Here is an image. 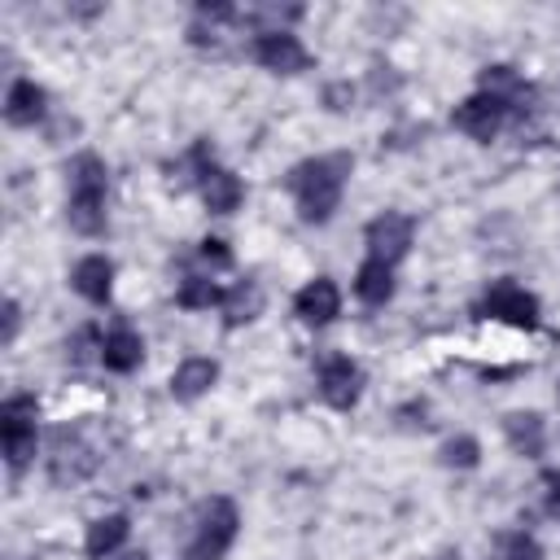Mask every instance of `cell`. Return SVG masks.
Returning a JSON list of instances; mask_svg holds the SVG:
<instances>
[{"instance_id":"2","label":"cell","mask_w":560,"mask_h":560,"mask_svg":"<svg viewBox=\"0 0 560 560\" xmlns=\"http://www.w3.org/2000/svg\"><path fill=\"white\" fill-rule=\"evenodd\" d=\"M70 228L96 236L105 228V162L96 153H79L70 162Z\"/></svg>"},{"instance_id":"12","label":"cell","mask_w":560,"mask_h":560,"mask_svg":"<svg viewBox=\"0 0 560 560\" xmlns=\"http://www.w3.org/2000/svg\"><path fill=\"white\" fill-rule=\"evenodd\" d=\"M48 109V92L35 83V79H13L9 96H4V118L13 127H35Z\"/></svg>"},{"instance_id":"15","label":"cell","mask_w":560,"mask_h":560,"mask_svg":"<svg viewBox=\"0 0 560 560\" xmlns=\"http://www.w3.org/2000/svg\"><path fill=\"white\" fill-rule=\"evenodd\" d=\"M241 197H245V188H241V179H236L232 171L210 166V171L201 175V201H206L210 214H232V210L241 206Z\"/></svg>"},{"instance_id":"21","label":"cell","mask_w":560,"mask_h":560,"mask_svg":"<svg viewBox=\"0 0 560 560\" xmlns=\"http://www.w3.org/2000/svg\"><path fill=\"white\" fill-rule=\"evenodd\" d=\"M228 293L214 284V280H206V276H188L179 289H175V302L184 306V311H210V306H219Z\"/></svg>"},{"instance_id":"7","label":"cell","mask_w":560,"mask_h":560,"mask_svg":"<svg viewBox=\"0 0 560 560\" xmlns=\"http://www.w3.org/2000/svg\"><path fill=\"white\" fill-rule=\"evenodd\" d=\"M359 394H363V372H359V363L346 359V354H328V359L319 363V398H324L328 407H337V411H350V407L359 402Z\"/></svg>"},{"instance_id":"27","label":"cell","mask_w":560,"mask_h":560,"mask_svg":"<svg viewBox=\"0 0 560 560\" xmlns=\"http://www.w3.org/2000/svg\"><path fill=\"white\" fill-rule=\"evenodd\" d=\"M127 560H149V556H127Z\"/></svg>"},{"instance_id":"6","label":"cell","mask_w":560,"mask_h":560,"mask_svg":"<svg viewBox=\"0 0 560 560\" xmlns=\"http://www.w3.org/2000/svg\"><path fill=\"white\" fill-rule=\"evenodd\" d=\"M254 61L262 66V70H276V74H298V70H306L311 66V52L302 48V39L293 35V31H258V39H254Z\"/></svg>"},{"instance_id":"24","label":"cell","mask_w":560,"mask_h":560,"mask_svg":"<svg viewBox=\"0 0 560 560\" xmlns=\"http://www.w3.org/2000/svg\"><path fill=\"white\" fill-rule=\"evenodd\" d=\"M197 254H201L210 267H232V249H228V241H219V236H206Z\"/></svg>"},{"instance_id":"17","label":"cell","mask_w":560,"mask_h":560,"mask_svg":"<svg viewBox=\"0 0 560 560\" xmlns=\"http://www.w3.org/2000/svg\"><path fill=\"white\" fill-rule=\"evenodd\" d=\"M354 298L368 302V306H385L394 298V267L381 262V258H368L359 271H354Z\"/></svg>"},{"instance_id":"13","label":"cell","mask_w":560,"mask_h":560,"mask_svg":"<svg viewBox=\"0 0 560 560\" xmlns=\"http://www.w3.org/2000/svg\"><path fill=\"white\" fill-rule=\"evenodd\" d=\"M140 359H144L140 332H131L127 324H114V328L105 332V341H101V363H105L109 372H131V368H140Z\"/></svg>"},{"instance_id":"9","label":"cell","mask_w":560,"mask_h":560,"mask_svg":"<svg viewBox=\"0 0 560 560\" xmlns=\"http://www.w3.org/2000/svg\"><path fill=\"white\" fill-rule=\"evenodd\" d=\"M508 105L503 101H494V96H486V92H477V96H468V101H459L455 105V114H451V122L464 131V136H472V140H494L499 136V127L508 122Z\"/></svg>"},{"instance_id":"23","label":"cell","mask_w":560,"mask_h":560,"mask_svg":"<svg viewBox=\"0 0 560 560\" xmlns=\"http://www.w3.org/2000/svg\"><path fill=\"white\" fill-rule=\"evenodd\" d=\"M477 459H481V446H477V438L459 433V438L442 442V464H446V468H477Z\"/></svg>"},{"instance_id":"8","label":"cell","mask_w":560,"mask_h":560,"mask_svg":"<svg viewBox=\"0 0 560 560\" xmlns=\"http://www.w3.org/2000/svg\"><path fill=\"white\" fill-rule=\"evenodd\" d=\"M368 249H372V258H381V262H398L407 249H411V236H416V223L407 219V214H398V210H385V214H376L372 223H368Z\"/></svg>"},{"instance_id":"3","label":"cell","mask_w":560,"mask_h":560,"mask_svg":"<svg viewBox=\"0 0 560 560\" xmlns=\"http://www.w3.org/2000/svg\"><path fill=\"white\" fill-rule=\"evenodd\" d=\"M35 416H39V402L31 394L4 398V407H0V442H4L9 468H22L35 455Z\"/></svg>"},{"instance_id":"10","label":"cell","mask_w":560,"mask_h":560,"mask_svg":"<svg viewBox=\"0 0 560 560\" xmlns=\"http://www.w3.org/2000/svg\"><path fill=\"white\" fill-rule=\"evenodd\" d=\"M293 311H298L302 324H315V328H319V324H328V319L341 311V293H337V284H332L328 276H315L311 284L298 289Z\"/></svg>"},{"instance_id":"22","label":"cell","mask_w":560,"mask_h":560,"mask_svg":"<svg viewBox=\"0 0 560 560\" xmlns=\"http://www.w3.org/2000/svg\"><path fill=\"white\" fill-rule=\"evenodd\" d=\"M494 560H542V547L529 529H508L494 538Z\"/></svg>"},{"instance_id":"18","label":"cell","mask_w":560,"mask_h":560,"mask_svg":"<svg viewBox=\"0 0 560 560\" xmlns=\"http://www.w3.org/2000/svg\"><path fill=\"white\" fill-rule=\"evenodd\" d=\"M127 516H96L92 525H88V538H83V551L92 556V560H105V556H114L122 542H127Z\"/></svg>"},{"instance_id":"5","label":"cell","mask_w":560,"mask_h":560,"mask_svg":"<svg viewBox=\"0 0 560 560\" xmlns=\"http://www.w3.org/2000/svg\"><path fill=\"white\" fill-rule=\"evenodd\" d=\"M236 525H241V516H236V503H232V499H210V503L201 508V525H197V538L188 542V560H219V556L232 547V538H236Z\"/></svg>"},{"instance_id":"11","label":"cell","mask_w":560,"mask_h":560,"mask_svg":"<svg viewBox=\"0 0 560 560\" xmlns=\"http://www.w3.org/2000/svg\"><path fill=\"white\" fill-rule=\"evenodd\" d=\"M70 284H74V293L88 298V302H109V293H114V262H109L105 254H88V258L74 262Z\"/></svg>"},{"instance_id":"14","label":"cell","mask_w":560,"mask_h":560,"mask_svg":"<svg viewBox=\"0 0 560 560\" xmlns=\"http://www.w3.org/2000/svg\"><path fill=\"white\" fill-rule=\"evenodd\" d=\"M503 438H508V446H512L516 455H525V459L542 455V442H547L542 416H538V411H512V416H503Z\"/></svg>"},{"instance_id":"16","label":"cell","mask_w":560,"mask_h":560,"mask_svg":"<svg viewBox=\"0 0 560 560\" xmlns=\"http://www.w3.org/2000/svg\"><path fill=\"white\" fill-rule=\"evenodd\" d=\"M214 381H219V363H214V359H184V363L175 368V376H171V394H175L179 402H192V398H201Z\"/></svg>"},{"instance_id":"25","label":"cell","mask_w":560,"mask_h":560,"mask_svg":"<svg viewBox=\"0 0 560 560\" xmlns=\"http://www.w3.org/2000/svg\"><path fill=\"white\" fill-rule=\"evenodd\" d=\"M542 503H547V512L560 521V468H547V472H542Z\"/></svg>"},{"instance_id":"1","label":"cell","mask_w":560,"mask_h":560,"mask_svg":"<svg viewBox=\"0 0 560 560\" xmlns=\"http://www.w3.org/2000/svg\"><path fill=\"white\" fill-rule=\"evenodd\" d=\"M346 175H350V158L346 153H328V158H311V162L293 166L289 171V188L298 197V214L306 223H328L337 201H341Z\"/></svg>"},{"instance_id":"4","label":"cell","mask_w":560,"mask_h":560,"mask_svg":"<svg viewBox=\"0 0 560 560\" xmlns=\"http://www.w3.org/2000/svg\"><path fill=\"white\" fill-rule=\"evenodd\" d=\"M477 315H481V319H499V324H508V328L534 332V328H538V298L525 293V289L512 284V280H494V284L486 289V298L477 302Z\"/></svg>"},{"instance_id":"19","label":"cell","mask_w":560,"mask_h":560,"mask_svg":"<svg viewBox=\"0 0 560 560\" xmlns=\"http://www.w3.org/2000/svg\"><path fill=\"white\" fill-rule=\"evenodd\" d=\"M481 92L486 96H494V101H503L508 109H521L516 101H525L529 92H525V83H521V74L512 70V66H486L481 70Z\"/></svg>"},{"instance_id":"26","label":"cell","mask_w":560,"mask_h":560,"mask_svg":"<svg viewBox=\"0 0 560 560\" xmlns=\"http://www.w3.org/2000/svg\"><path fill=\"white\" fill-rule=\"evenodd\" d=\"M18 319H22V311H18V302H4V346L18 337Z\"/></svg>"},{"instance_id":"20","label":"cell","mask_w":560,"mask_h":560,"mask_svg":"<svg viewBox=\"0 0 560 560\" xmlns=\"http://www.w3.org/2000/svg\"><path fill=\"white\" fill-rule=\"evenodd\" d=\"M223 311H228V324H232V328H236V324H249V319L262 311V289H258L254 280H241L236 289H228Z\"/></svg>"}]
</instances>
